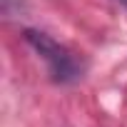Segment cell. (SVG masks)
<instances>
[{
  "label": "cell",
  "instance_id": "1",
  "mask_svg": "<svg viewBox=\"0 0 127 127\" xmlns=\"http://www.w3.org/2000/svg\"><path fill=\"white\" fill-rule=\"evenodd\" d=\"M25 42L45 60L52 82L67 85V82H75V80L82 77V72H85L82 57H80L77 52H72L70 47L60 45L57 40H52L47 32H40V30H25Z\"/></svg>",
  "mask_w": 127,
  "mask_h": 127
},
{
  "label": "cell",
  "instance_id": "2",
  "mask_svg": "<svg viewBox=\"0 0 127 127\" xmlns=\"http://www.w3.org/2000/svg\"><path fill=\"white\" fill-rule=\"evenodd\" d=\"M120 3H122V5H127V0H120Z\"/></svg>",
  "mask_w": 127,
  "mask_h": 127
}]
</instances>
